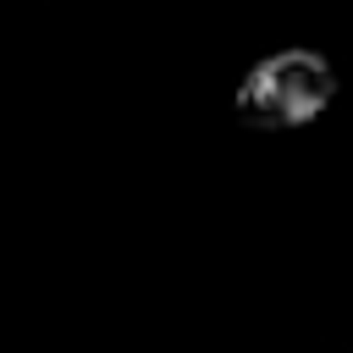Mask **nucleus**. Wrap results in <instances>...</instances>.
<instances>
[{
  "label": "nucleus",
  "instance_id": "f257e3e1",
  "mask_svg": "<svg viewBox=\"0 0 353 353\" xmlns=\"http://www.w3.org/2000/svg\"><path fill=\"white\" fill-rule=\"evenodd\" d=\"M336 99V66L320 50H276L254 61L237 83V121L259 132L309 127Z\"/></svg>",
  "mask_w": 353,
  "mask_h": 353
}]
</instances>
